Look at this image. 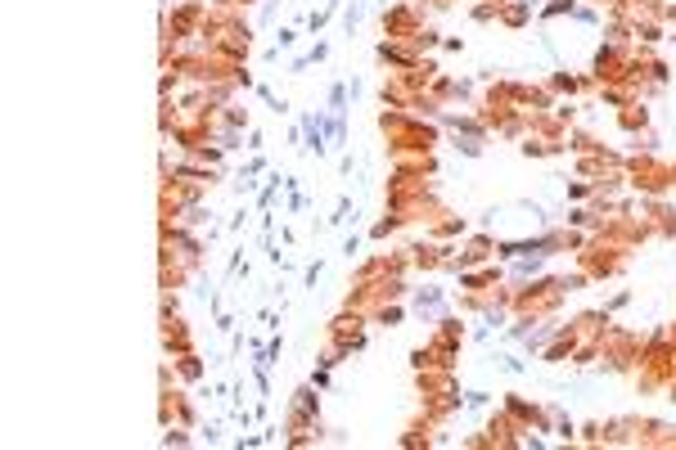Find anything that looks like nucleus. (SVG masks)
<instances>
[{
	"label": "nucleus",
	"instance_id": "1",
	"mask_svg": "<svg viewBox=\"0 0 676 450\" xmlns=\"http://www.w3.org/2000/svg\"><path fill=\"white\" fill-rule=\"evenodd\" d=\"M163 442H167V446H171V442H176V446H185V442H189V437H185V433H180V428H171V433L163 437Z\"/></svg>",
	"mask_w": 676,
	"mask_h": 450
},
{
	"label": "nucleus",
	"instance_id": "2",
	"mask_svg": "<svg viewBox=\"0 0 676 450\" xmlns=\"http://www.w3.org/2000/svg\"><path fill=\"white\" fill-rule=\"evenodd\" d=\"M668 18H672V23H676V5H668Z\"/></svg>",
	"mask_w": 676,
	"mask_h": 450
}]
</instances>
